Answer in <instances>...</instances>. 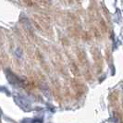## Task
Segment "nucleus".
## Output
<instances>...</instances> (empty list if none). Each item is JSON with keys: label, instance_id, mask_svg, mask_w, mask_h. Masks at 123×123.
Returning <instances> with one entry per match:
<instances>
[{"label": "nucleus", "instance_id": "20e7f679", "mask_svg": "<svg viewBox=\"0 0 123 123\" xmlns=\"http://www.w3.org/2000/svg\"><path fill=\"white\" fill-rule=\"evenodd\" d=\"M69 68H70V70H71V72L73 74L74 76H76V77H79L80 75V69L78 68V66L75 64V62H71L70 64H69Z\"/></svg>", "mask_w": 123, "mask_h": 123}, {"label": "nucleus", "instance_id": "0eeeda50", "mask_svg": "<svg viewBox=\"0 0 123 123\" xmlns=\"http://www.w3.org/2000/svg\"><path fill=\"white\" fill-rule=\"evenodd\" d=\"M100 27H101L102 31H104V32L106 31V24H105V22L103 20V19H101V20H100Z\"/></svg>", "mask_w": 123, "mask_h": 123}, {"label": "nucleus", "instance_id": "6e6552de", "mask_svg": "<svg viewBox=\"0 0 123 123\" xmlns=\"http://www.w3.org/2000/svg\"><path fill=\"white\" fill-rule=\"evenodd\" d=\"M24 3L28 6H32L33 5H34V3H33L31 0H24Z\"/></svg>", "mask_w": 123, "mask_h": 123}, {"label": "nucleus", "instance_id": "1a4fd4ad", "mask_svg": "<svg viewBox=\"0 0 123 123\" xmlns=\"http://www.w3.org/2000/svg\"><path fill=\"white\" fill-rule=\"evenodd\" d=\"M93 33H94L95 37H100V32H99V31L95 27H93Z\"/></svg>", "mask_w": 123, "mask_h": 123}, {"label": "nucleus", "instance_id": "423d86ee", "mask_svg": "<svg viewBox=\"0 0 123 123\" xmlns=\"http://www.w3.org/2000/svg\"><path fill=\"white\" fill-rule=\"evenodd\" d=\"M113 115H114L115 121H122V115H121L119 112H117V111H115V112L113 113Z\"/></svg>", "mask_w": 123, "mask_h": 123}, {"label": "nucleus", "instance_id": "7ed1b4c3", "mask_svg": "<svg viewBox=\"0 0 123 123\" xmlns=\"http://www.w3.org/2000/svg\"><path fill=\"white\" fill-rule=\"evenodd\" d=\"M78 59L80 61V64H82V66L88 67V60H87V55L84 51L80 50L78 53Z\"/></svg>", "mask_w": 123, "mask_h": 123}, {"label": "nucleus", "instance_id": "f03ea898", "mask_svg": "<svg viewBox=\"0 0 123 123\" xmlns=\"http://www.w3.org/2000/svg\"><path fill=\"white\" fill-rule=\"evenodd\" d=\"M71 86H72V89L75 92V94L77 95V97L79 98L81 95L84 94V92L86 91V88H85V85L83 83H81L80 81L77 80H71Z\"/></svg>", "mask_w": 123, "mask_h": 123}, {"label": "nucleus", "instance_id": "9d476101", "mask_svg": "<svg viewBox=\"0 0 123 123\" xmlns=\"http://www.w3.org/2000/svg\"><path fill=\"white\" fill-rule=\"evenodd\" d=\"M82 37H83V39H85V40H89V39L91 38V35H89L88 32H84V35Z\"/></svg>", "mask_w": 123, "mask_h": 123}, {"label": "nucleus", "instance_id": "f257e3e1", "mask_svg": "<svg viewBox=\"0 0 123 123\" xmlns=\"http://www.w3.org/2000/svg\"><path fill=\"white\" fill-rule=\"evenodd\" d=\"M92 54L93 56V60L95 63L97 72L101 73L103 70V67H104V62H103V57L101 55V53L97 48H93V49H92Z\"/></svg>", "mask_w": 123, "mask_h": 123}, {"label": "nucleus", "instance_id": "39448f33", "mask_svg": "<svg viewBox=\"0 0 123 123\" xmlns=\"http://www.w3.org/2000/svg\"><path fill=\"white\" fill-rule=\"evenodd\" d=\"M109 100H110L111 104H117V100H118V93H117V91L111 92L110 95H109Z\"/></svg>", "mask_w": 123, "mask_h": 123}]
</instances>
